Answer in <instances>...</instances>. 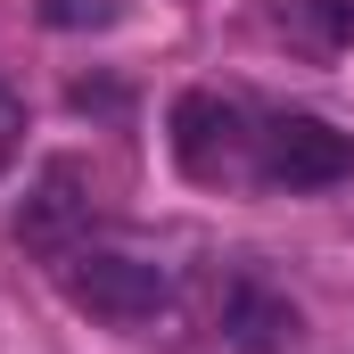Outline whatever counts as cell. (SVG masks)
I'll return each instance as SVG.
<instances>
[{"label": "cell", "mask_w": 354, "mask_h": 354, "mask_svg": "<svg viewBox=\"0 0 354 354\" xmlns=\"http://www.w3.org/2000/svg\"><path fill=\"white\" fill-rule=\"evenodd\" d=\"M223 338L239 354H280L297 338V305H288L280 288H264V280H239V288L223 297Z\"/></svg>", "instance_id": "5"}, {"label": "cell", "mask_w": 354, "mask_h": 354, "mask_svg": "<svg viewBox=\"0 0 354 354\" xmlns=\"http://www.w3.org/2000/svg\"><path fill=\"white\" fill-rule=\"evenodd\" d=\"M239 107L231 99H214V91H181L174 99V165L189 181H223L239 165Z\"/></svg>", "instance_id": "4"}, {"label": "cell", "mask_w": 354, "mask_h": 354, "mask_svg": "<svg viewBox=\"0 0 354 354\" xmlns=\"http://www.w3.org/2000/svg\"><path fill=\"white\" fill-rule=\"evenodd\" d=\"M305 25L322 41H354V0H305Z\"/></svg>", "instance_id": "6"}, {"label": "cell", "mask_w": 354, "mask_h": 354, "mask_svg": "<svg viewBox=\"0 0 354 354\" xmlns=\"http://www.w3.org/2000/svg\"><path fill=\"white\" fill-rule=\"evenodd\" d=\"M264 181H280V189H338V181H354V132L322 124V115H280L264 132Z\"/></svg>", "instance_id": "3"}, {"label": "cell", "mask_w": 354, "mask_h": 354, "mask_svg": "<svg viewBox=\"0 0 354 354\" xmlns=\"http://www.w3.org/2000/svg\"><path fill=\"white\" fill-rule=\"evenodd\" d=\"M58 288L83 305L91 322H115V330H140V322H157V305H165V272L140 264V256H115V248H75V256H58Z\"/></svg>", "instance_id": "1"}, {"label": "cell", "mask_w": 354, "mask_h": 354, "mask_svg": "<svg viewBox=\"0 0 354 354\" xmlns=\"http://www.w3.org/2000/svg\"><path fill=\"white\" fill-rule=\"evenodd\" d=\"M91 231V174L83 157H50L33 189H25V206H17V223H8V239L25 248V256H75V239Z\"/></svg>", "instance_id": "2"}, {"label": "cell", "mask_w": 354, "mask_h": 354, "mask_svg": "<svg viewBox=\"0 0 354 354\" xmlns=\"http://www.w3.org/2000/svg\"><path fill=\"white\" fill-rule=\"evenodd\" d=\"M17 132H25V115H17V99L0 91V174L17 165Z\"/></svg>", "instance_id": "7"}]
</instances>
